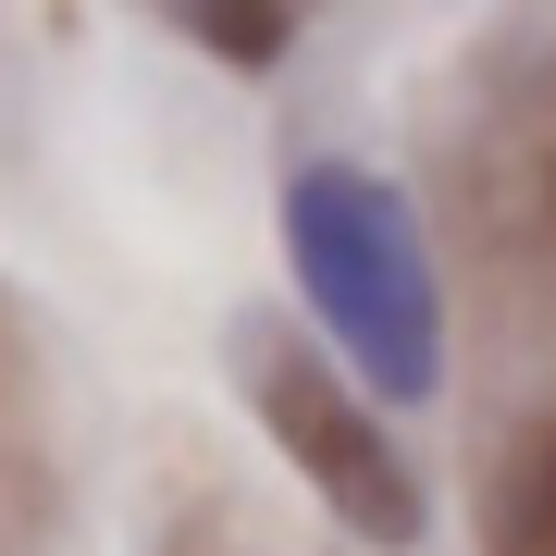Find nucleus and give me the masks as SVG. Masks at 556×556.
<instances>
[{
  "label": "nucleus",
  "mask_w": 556,
  "mask_h": 556,
  "mask_svg": "<svg viewBox=\"0 0 556 556\" xmlns=\"http://www.w3.org/2000/svg\"><path fill=\"white\" fill-rule=\"evenodd\" d=\"M285 223H298V273H309V298L334 309V334L358 346V371H371L383 396H433V371H445L433 260H420L396 186H371V174H298Z\"/></svg>",
  "instance_id": "nucleus-1"
},
{
  "label": "nucleus",
  "mask_w": 556,
  "mask_h": 556,
  "mask_svg": "<svg viewBox=\"0 0 556 556\" xmlns=\"http://www.w3.org/2000/svg\"><path fill=\"white\" fill-rule=\"evenodd\" d=\"M248 383H260V420H273V445L298 457V470L334 495V519H358V532H383V544H408L420 532V482H408V457L383 445V420H358L334 396V371L298 346H260L248 358Z\"/></svg>",
  "instance_id": "nucleus-2"
}]
</instances>
